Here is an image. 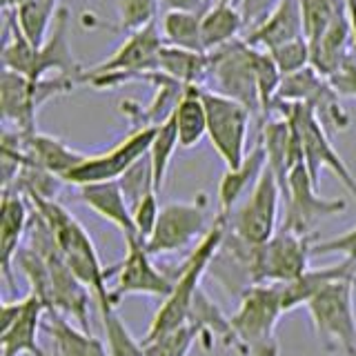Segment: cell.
I'll list each match as a JSON object with an SVG mask.
<instances>
[{
    "label": "cell",
    "mask_w": 356,
    "mask_h": 356,
    "mask_svg": "<svg viewBox=\"0 0 356 356\" xmlns=\"http://www.w3.org/2000/svg\"><path fill=\"white\" fill-rule=\"evenodd\" d=\"M245 29V20L238 7L232 5V0H216V5H209L203 16V44L205 51H214L222 44L241 38Z\"/></svg>",
    "instance_id": "cell-31"
},
{
    "label": "cell",
    "mask_w": 356,
    "mask_h": 356,
    "mask_svg": "<svg viewBox=\"0 0 356 356\" xmlns=\"http://www.w3.org/2000/svg\"><path fill=\"white\" fill-rule=\"evenodd\" d=\"M283 192L276 174L265 167V172L256 181L254 189L243 200V205L227 218L229 229L236 232L243 241L252 245H263L278 232V207Z\"/></svg>",
    "instance_id": "cell-14"
},
{
    "label": "cell",
    "mask_w": 356,
    "mask_h": 356,
    "mask_svg": "<svg viewBox=\"0 0 356 356\" xmlns=\"http://www.w3.org/2000/svg\"><path fill=\"white\" fill-rule=\"evenodd\" d=\"M276 100L300 103L309 107L314 111V116L321 120V125L327 129V134L345 131L352 125V118L341 105V96L332 87L330 78L318 74L312 65L296 74L285 76Z\"/></svg>",
    "instance_id": "cell-12"
},
{
    "label": "cell",
    "mask_w": 356,
    "mask_h": 356,
    "mask_svg": "<svg viewBox=\"0 0 356 356\" xmlns=\"http://www.w3.org/2000/svg\"><path fill=\"white\" fill-rule=\"evenodd\" d=\"M305 38V25H303V9L300 0H278V5L272 9L261 25H256L243 36V40L250 47L272 51L281 44L292 40Z\"/></svg>",
    "instance_id": "cell-21"
},
{
    "label": "cell",
    "mask_w": 356,
    "mask_h": 356,
    "mask_svg": "<svg viewBox=\"0 0 356 356\" xmlns=\"http://www.w3.org/2000/svg\"><path fill=\"white\" fill-rule=\"evenodd\" d=\"M312 254H341L343 259L356 263V225L348 232H341L337 236H330L325 241H316Z\"/></svg>",
    "instance_id": "cell-41"
},
{
    "label": "cell",
    "mask_w": 356,
    "mask_h": 356,
    "mask_svg": "<svg viewBox=\"0 0 356 356\" xmlns=\"http://www.w3.org/2000/svg\"><path fill=\"white\" fill-rule=\"evenodd\" d=\"M270 56L274 58L278 70H281L283 78L289 76V74H296L300 70H305V67L312 65V51H309V40L307 38L281 44V47L272 49Z\"/></svg>",
    "instance_id": "cell-39"
},
{
    "label": "cell",
    "mask_w": 356,
    "mask_h": 356,
    "mask_svg": "<svg viewBox=\"0 0 356 356\" xmlns=\"http://www.w3.org/2000/svg\"><path fill=\"white\" fill-rule=\"evenodd\" d=\"M56 5H58V0H25L16 9H11L18 29L33 47H40L47 40L51 20L58 14Z\"/></svg>",
    "instance_id": "cell-33"
},
{
    "label": "cell",
    "mask_w": 356,
    "mask_h": 356,
    "mask_svg": "<svg viewBox=\"0 0 356 356\" xmlns=\"http://www.w3.org/2000/svg\"><path fill=\"white\" fill-rule=\"evenodd\" d=\"M356 278H343L325 285L307 300V314L316 337L327 354L356 356V309H354Z\"/></svg>",
    "instance_id": "cell-4"
},
{
    "label": "cell",
    "mask_w": 356,
    "mask_h": 356,
    "mask_svg": "<svg viewBox=\"0 0 356 356\" xmlns=\"http://www.w3.org/2000/svg\"><path fill=\"white\" fill-rule=\"evenodd\" d=\"M76 81L67 76H49L42 81H33L16 72H3L0 78V111H3L5 127L16 131H38V109L51 98L70 94L76 89Z\"/></svg>",
    "instance_id": "cell-7"
},
{
    "label": "cell",
    "mask_w": 356,
    "mask_h": 356,
    "mask_svg": "<svg viewBox=\"0 0 356 356\" xmlns=\"http://www.w3.org/2000/svg\"><path fill=\"white\" fill-rule=\"evenodd\" d=\"M343 278H356V263L343 259L337 265L330 267H318V270H307L294 283H283L281 285V296H283V307L285 314L300 305H307L312 296H316L325 285L334 281H343Z\"/></svg>",
    "instance_id": "cell-28"
},
{
    "label": "cell",
    "mask_w": 356,
    "mask_h": 356,
    "mask_svg": "<svg viewBox=\"0 0 356 356\" xmlns=\"http://www.w3.org/2000/svg\"><path fill=\"white\" fill-rule=\"evenodd\" d=\"M178 145V131H176V122L174 116L167 118L165 122H161L156 127V136L152 140V147H149V159H152V167H154V181H156V189L159 194L163 192L165 187V178L167 172H170V163H172V156L176 152Z\"/></svg>",
    "instance_id": "cell-35"
},
{
    "label": "cell",
    "mask_w": 356,
    "mask_h": 356,
    "mask_svg": "<svg viewBox=\"0 0 356 356\" xmlns=\"http://www.w3.org/2000/svg\"><path fill=\"white\" fill-rule=\"evenodd\" d=\"M3 145L22 152L31 163L40 165L42 170L51 172L54 176L63 178V181L70 176V172H74L76 167L87 159V154L76 152L60 138L47 136V134H40V131L25 134V131H16L11 127H5Z\"/></svg>",
    "instance_id": "cell-19"
},
{
    "label": "cell",
    "mask_w": 356,
    "mask_h": 356,
    "mask_svg": "<svg viewBox=\"0 0 356 356\" xmlns=\"http://www.w3.org/2000/svg\"><path fill=\"white\" fill-rule=\"evenodd\" d=\"M352 49H354L352 27H350V18L343 9L341 14L332 20V25L323 31L314 42H309L312 67H314L318 74L330 78L339 70V65Z\"/></svg>",
    "instance_id": "cell-26"
},
{
    "label": "cell",
    "mask_w": 356,
    "mask_h": 356,
    "mask_svg": "<svg viewBox=\"0 0 356 356\" xmlns=\"http://www.w3.org/2000/svg\"><path fill=\"white\" fill-rule=\"evenodd\" d=\"M187 323L198 332V343L209 352L216 343H222L229 350H236V337H234L232 321L222 314L220 307L207 296V292L200 287L196 294L194 307L189 312Z\"/></svg>",
    "instance_id": "cell-27"
},
{
    "label": "cell",
    "mask_w": 356,
    "mask_h": 356,
    "mask_svg": "<svg viewBox=\"0 0 356 356\" xmlns=\"http://www.w3.org/2000/svg\"><path fill=\"white\" fill-rule=\"evenodd\" d=\"M122 194H125L129 207L134 209L145 196L149 194H159L156 189V181H154V167H152V159L149 154H145L143 159H138L129 170L118 178Z\"/></svg>",
    "instance_id": "cell-36"
},
{
    "label": "cell",
    "mask_w": 356,
    "mask_h": 356,
    "mask_svg": "<svg viewBox=\"0 0 356 356\" xmlns=\"http://www.w3.org/2000/svg\"><path fill=\"white\" fill-rule=\"evenodd\" d=\"M167 11H205L209 0H161Z\"/></svg>",
    "instance_id": "cell-43"
},
{
    "label": "cell",
    "mask_w": 356,
    "mask_h": 356,
    "mask_svg": "<svg viewBox=\"0 0 356 356\" xmlns=\"http://www.w3.org/2000/svg\"><path fill=\"white\" fill-rule=\"evenodd\" d=\"M25 0H3V7L5 9H16L18 5H22Z\"/></svg>",
    "instance_id": "cell-45"
},
{
    "label": "cell",
    "mask_w": 356,
    "mask_h": 356,
    "mask_svg": "<svg viewBox=\"0 0 356 356\" xmlns=\"http://www.w3.org/2000/svg\"><path fill=\"white\" fill-rule=\"evenodd\" d=\"M159 214H161V205H159V194H149L145 196L140 203L131 209L134 216V225H136L138 236L147 241L152 236V232L159 222Z\"/></svg>",
    "instance_id": "cell-40"
},
{
    "label": "cell",
    "mask_w": 356,
    "mask_h": 356,
    "mask_svg": "<svg viewBox=\"0 0 356 356\" xmlns=\"http://www.w3.org/2000/svg\"><path fill=\"white\" fill-rule=\"evenodd\" d=\"M174 122L178 131V145L192 149L207 136V111L203 103V87H187L181 103L174 111Z\"/></svg>",
    "instance_id": "cell-30"
},
{
    "label": "cell",
    "mask_w": 356,
    "mask_h": 356,
    "mask_svg": "<svg viewBox=\"0 0 356 356\" xmlns=\"http://www.w3.org/2000/svg\"><path fill=\"white\" fill-rule=\"evenodd\" d=\"M285 314L281 285H256L238 300L236 312L229 316L236 352L241 356H278L276 325Z\"/></svg>",
    "instance_id": "cell-3"
},
{
    "label": "cell",
    "mask_w": 356,
    "mask_h": 356,
    "mask_svg": "<svg viewBox=\"0 0 356 356\" xmlns=\"http://www.w3.org/2000/svg\"><path fill=\"white\" fill-rule=\"evenodd\" d=\"M332 87L339 96L356 98V49H352L339 65V70L330 76Z\"/></svg>",
    "instance_id": "cell-42"
},
{
    "label": "cell",
    "mask_w": 356,
    "mask_h": 356,
    "mask_svg": "<svg viewBox=\"0 0 356 356\" xmlns=\"http://www.w3.org/2000/svg\"><path fill=\"white\" fill-rule=\"evenodd\" d=\"M111 272L116 276V285L111 287V298L116 305L120 298L134 294L159 296L165 300L174 289V276L154 263L145 238H140L138 234L125 236V259L111 267Z\"/></svg>",
    "instance_id": "cell-13"
},
{
    "label": "cell",
    "mask_w": 356,
    "mask_h": 356,
    "mask_svg": "<svg viewBox=\"0 0 356 356\" xmlns=\"http://www.w3.org/2000/svg\"><path fill=\"white\" fill-rule=\"evenodd\" d=\"M56 72V76H67L81 85L85 70L74 58L70 44V9L60 7L54 18V29L40 47L36 49V63H33V81L49 78L47 74Z\"/></svg>",
    "instance_id": "cell-20"
},
{
    "label": "cell",
    "mask_w": 356,
    "mask_h": 356,
    "mask_svg": "<svg viewBox=\"0 0 356 356\" xmlns=\"http://www.w3.org/2000/svg\"><path fill=\"white\" fill-rule=\"evenodd\" d=\"M154 136H156V127L134 129L127 138H122L116 147H111L109 152L87 156L74 172H70V176L65 178V183L83 187L92 183L118 181L134 163L143 159L145 154H149Z\"/></svg>",
    "instance_id": "cell-16"
},
{
    "label": "cell",
    "mask_w": 356,
    "mask_h": 356,
    "mask_svg": "<svg viewBox=\"0 0 356 356\" xmlns=\"http://www.w3.org/2000/svg\"><path fill=\"white\" fill-rule=\"evenodd\" d=\"M207 276L229 298L241 300L252 287L261 285V245L243 241L227 222L225 236L209 261Z\"/></svg>",
    "instance_id": "cell-11"
},
{
    "label": "cell",
    "mask_w": 356,
    "mask_h": 356,
    "mask_svg": "<svg viewBox=\"0 0 356 356\" xmlns=\"http://www.w3.org/2000/svg\"><path fill=\"white\" fill-rule=\"evenodd\" d=\"M44 330L51 337V356H109L107 343L67 318L56 309L44 314Z\"/></svg>",
    "instance_id": "cell-23"
},
{
    "label": "cell",
    "mask_w": 356,
    "mask_h": 356,
    "mask_svg": "<svg viewBox=\"0 0 356 356\" xmlns=\"http://www.w3.org/2000/svg\"><path fill=\"white\" fill-rule=\"evenodd\" d=\"M47 356H51V354H47Z\"/></svg>",
    "instance_id": "cell-46"
},
{
    "label": "cell",
    "mask_w": 356,
    "mask_h": 356,
    "mask_svg": "<svg viewBox=\"0 0 356 356\" xmlns=\"http://www.w3.org/2000/svg\"><path fill=\"white\" fill-rule=\"evenodd\" d=\"M163 47V31L159 29V20H154L149 25L131 31L127 40L107 60L96 65L94 70H87L81 78V85L105 89L138 81L143 74L159 72V56Z\"/></svg>",
    "instance_id": "cell-5"
},
{
    "label": "cell",
    "mask_w": 356,
    "mask_h": 356,
    "mask_svg": "<svg viewBox=\"0 0 356 356\" xmlns=\"http://www.w3.org/2000/svg\"><path fill=\"white\" fill-rule=\"evenodd\" d=\"M31 209L25 196L11 189H3V203H0V272L5 281L14 287V265L20 252V241L27 236Z\"/></svg>",
    "instance_id": "cell-22"
},
{
    "label": "cell",
    "mask_w": 356,
    "mask_h": 356,
    "mask_svg": "<svg viewBox=\"0 0 356 356\" xmlns=\"http://www.w3.org/2000/svg\"><path fill=\"white\" fill-rule=\"evenodd\" d=\"M159 72L174 78V81H178L185 87L205 89L207 72H209V56L165 44L159 56Z\"/></svg>",
    "instance_id": "cell-29"
},
{
    "label": "cell",
    "mask_w": 356,
    "mask_h": 356,
    "mask_svg": "<svg viewBox=\"0 0 356 356\" xmlns=\"http://www.w3.org/2000/svg\"><path fill=\"white\" fill-rule=\"evenodd\" d=\"M207 56L209 72L205 89L236 100V103L248 107L252 114H263L254 70V47H250L241 36L229 44H222V47L209 51Z\"/></svg>",
    "instance_id": "cell-8"
},
{
    "label": "cell",
    "mask_w": 356,
    "mask_h": 356,
    "mask_svg": "<svg viewBox=\"0 0 356 356\" xmlns=\"http://www.w3.org/2000/svg\"><path fill=\"white\" fill-rule=\"evenodd\" d=\"M78 196H81L83 203L92 211H96L100 218L118 227L122 232V236L138 234L136 225H134L131 207L127 203L125 194H122L118 181L83 185V187H78Z\"/></svg>",
    "instance_id": "cell-24"
},
{
    "label": "cell",
    "mask_w": 356,
    "mask_h": 356,
    "mask_svg": "<svg viewBox=\"0 0 356 356\" xmlns=\"http://www.w3.org/2000/svg\"><path fill=\"white\" fill-rule=\"evenodd\" d=\"M161 0H118V31H136L156 20Z\"/></svg>",
    "instance_id": "cell-38"
},
{
    "label": "cell",
    "mask_w": 356,
    "mask_h": 356,
    "mask_svg": "<svg viewBox=\"0 0 356 356\" xmlns=\"http://www.w3.org/2000/svg\"><path fill=\"white\" fill-rule=\"evenodd\" d=\"M316 183L312 181L305 163H298L287 176V185L283 189L285 218L283 229L296 232L300 236H312V232L321 220L339 216L348 209L345 198H323L316 192Z\"/></svg>",
    "instance_id": "cell-10"
},
{
    "label": "cell",
    "mask_w": 356,
    "mask_h": 356,
    "mask_svg": "<svg viewBox=\"0 0 356 356\" xmlns=\"http://www.w3.org/2000/svg\"><path fill=\"white\" fill-rule=\"evenodd\" d=\"M285 116L292 127L298 134L300 147H303V163L307 167V172L312 176V181L318 185L321 170L327 167L334 174L339 176V181L345 185V189L356 198V176L345 161L341 159V154L334 149V145L330 140L327 129L321 125V120L314 116V111L300 103H285V100H276L270 116Z\"/></svg>",
    "instance_id": "cell-6"
},
{
    "label": "cell",
    "mask_w": 356,
    "mask_h": 356,
    "mask_svg": "<svg viewBox=\"0 0 356 356\" xmlns=\"http://www.w3.org/2000/svg\"><path fill=\"white\" fill-rule=\"evenodd\" d=\"M207 196L200 194L196 200L187 203H170L161 207L159 222L152 236L145 241L152 256L183 252L198 236L203 238L209 232L207 227Z\"/></svg>",
    "instance_id": "cell-15"
},
{
    "label": "cell",
    "mask_w": 356,
    "mask_h": 356,
    "mask_svg": "<svg viewBox=\"0 0 356 356\" xmlns=\"http://www.w3.org/2000/svg\"><path fill=\"white\" fill-rule=\"evenodd\" d=\"M203 103L207 111V136L211 147L227 165V170H236L248 159V129L252 111L216 92L203 89Z\"/></svg>",
    "instance_id": "cell-9"
},
{
    "label": "cell",
    "mask_w": 356,
    "mask_h": 356,
    "mask_svg": "<svg viewBox=\"0 0 356 356\" xmlns=\"http://www.w3.org/2000/svg\"><path fill=\"white\" fill-rule=\"evenodd\" d=\"M345 14L350 18L352 40H354V49H356V0H345Z\"/></svg>",
    "instance_id": "cell-44"
},
{
    "label": "cell",
    "mask_w": 356,
    "mask_h": 356,
    "mask_svg": "<svg viewBox=\"0 0 356 356\" xmlns=\"http://www.w3.org/2000/svg\"><path fill=\"white\" fill-rule=\"evenodd\" d=\"M225 232H227V216L218 214L216 220L209 225V232L198 241L196 248L189 252L187 261L178 267V274L174 276L172 294L163 300L159 309H156V314L149 323V330L140 341L159 339L163 334L185 325L189 318V312L194 307L196 294L200 292V287H203L200 283H203V278L207 276L211 256L216 254Z\"/></svg>",
    "instance_id": "cell-2"
},
{
    "label": "cell",
    "mask_w": 356,
    "mask_h": 356,
    "mask_svg": "<svg viewBox=\"0 0 356 356\" xmlns=\"http://www.w3.org/2000/svg\"><path fill=\"white\" fill-rule=\"evenodd\" d=\"M194 343H198V332L185 323L172 332L163 334L159 339L143 341L145 356H189Z\"/></svg>",
    "instance_id": "cell-37"
},
{
    "label": "cell",
    "mask_w": 356,
    "mask_h": 356,
    "mask_svg": "<svg viewBox=\"0 0 356 356\" xmlns=\"http://www.w3.org/2000/svg\"><path fill=\"white\" fill-rule=\"evenodd\" d=\"M205 11H167L165 18H163L165 44H172V47L187 49V51L207 54L205 44H203V16H205Z\"/></svg>",
    "instance_id": "cell-32"
},
{
    "label": "cell",
    "mask_w": 356,
    "mask_h": 356,
    "mask_svg": "<svg viewBox=\"0 0 356 356\" xmlns=\"http://www.w3.org/2000/svg\"><path fill=\"white\" fill-rule=\"evenodd\" d=\"M96 305L100 312V321H103L109 356H145L143 341H138L127 330V325L118 316L114 300H103V303H96Z\"/></svg>",
    "instance_id": "cell-34"
},
{
    "label": "cell",
    "mask_w": 356,
    "mask_h": 356,
    "mask_svg": "<svg viewBox=\"0 0 356 356\" xmlns=\"http://www.w3.org/2000/svg\"><path fill=\"white\" fill-rule=\"evenodd\" d=\"M27 203L31 209H36L38 214L44 218V222L49 225L54 232L56 243L63 252L65 263L70 265V270L78 276L92 296L96 298V303H103V300H114L111 298V289H109V278L114 276L111 267L100 263L98 250L89 236V232L76 220L65 205L58 203V198L49 200V198H29Z\"/></svg>",
    "instance_id": "cell-1"
},
{
    "label": "cell",
    "mask_w": 356,
    "mask_h": 356,
    "mask_svg": "<svg viewBox=\"0 0 356 356\" xmlns=\"http://www.w3.org/2000/svg\"><path fill=\"white\" fill-rule=\"evenodd\" d=\"M314 236H300L296 232L278 229L261 245V285L294 283L309 270V256L314 250Z\"/></svg>",
    "instance_id": "cell-17"
},
{
    "label": "cell",
    "mask_w": 356,
    "mask_h": 356,
    "mask_svg": "<svg viewBox=\"0 0 356 356\" xmlns=\"http://www.w3.org/2000/svg\"><path fill=\"white\" fill-rule=\"evenodd\" d=\"M265 167H267L265 147H263V143H256L241 167H236V170H225V174H222L218 183V207H220L218 214L220 216H227V218L232 216V209L236 207V203L245 194L252 192L256 181H259L261 174L265 172Z\"/></svg>",
    "instance_id": "cell-25"
},
{
    "label": "cell",
    "mask_w": 356,
    "mask_h": 356,
    "mask_svg": "<svg viewBox=\"0 0 356 356\" xmlns=\"http://www.w3.org/2000/svg\"><path fill=\"white\" fill-rule=\"evenodd\" d=\"M44 307L40 300L27 294L14 303H3L0 307V356H47L38 345V330L44 323Z\"/></svg>",
    "instance_id": "cell-18"
}]
</instances>
